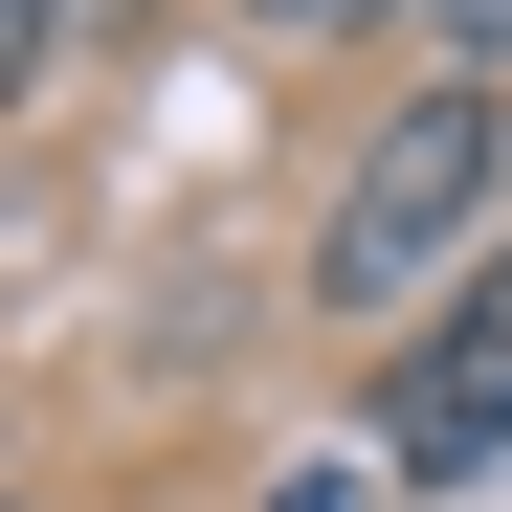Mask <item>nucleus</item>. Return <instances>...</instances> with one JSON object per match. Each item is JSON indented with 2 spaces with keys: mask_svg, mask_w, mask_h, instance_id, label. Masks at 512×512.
<instances>
[{
  "mask_svg": "<svg viewBox=\"0 0 512 512\" xmlns=\"http://www.w3.org/2000/svg\"><path fill=\"white\" fill-rule=\"evenodd\" d=\"M490 179H512V90H468V67H446V90H401V112H379V156L334 179V245H312V290H334V312L423 290V268L468 245V201H490Z\"/></svg>",
  "mask_w": 512,
  "mask_h": 512,
  "instance_id": "obj_1",
  "label": "nucleus"
},
{
  "mask_svg": "<svg viewBox=\"0 0 512 512\" xmlns=\"http://www.w3.org/2000/svg\"><path fill=\"white\" fill-rule=\"evenodd\" d=\"M379 468L401 490H468V468H512V245L423 312V357L379 379Z\"/></svg>",
  "mask_w": 512,
  "mask_h": 512,
  "instance_id": "obj_2",
  "label": "nucleus"
},
{
  "mask_svg": "<svg viewBox=\"0 0 512 512\" xmlns=\"http://www.w3.org/2000/svg\"><path fill=\"white\" fill-rule=\"evenodd\" d=\"M45 45H67V0H0V90H45Z\"/></svg>",
  "mask_w": 512,
  "mask_h": 512,
  "instance_id": "obj_3",
  "label": "nucleus"
},
{
  "mask_svg": "<svg viewBox=\"0 0 512 512\" xmlns=\"http://www.w3.org/2000/svg\"><path fill=\"white\" fill-rule=\"evenodd\" d=\"M446 45H468V90H490V67H512V0H446Z\"/></svg>",
  "mask_w": 512,
  "mask_h": 512,
  "instance_id": "obj_4",
  "label": "nucleus"
},
{
  "mask_svg": "<svg viewBox=\"0 0 512 512\" xmlns=\"http://www.w3.org/2000/svg\"><path fill=\"white\" fill-rule=\"evenodd\" d=\"M268 512H379V490H357V468H290V490H268Z\"/></svg>",
  "mask_w": 512,
  "mask_h": 512,
  "instance_id": "obj_5",
  "label": "nucleus"
},
{
  "mask_svg": "<svg viewBox=\"0 0 512 512\" xmlns=\"http://www.w3.org/2000/svg\"><path fill=\"white\" fill-rule=\"evenodd\" d=\"M268 23H357V0H268Z\"/></svg>",
  "mask_w": 512,
  "mask_h": 512,
  "instance_id": "obj_6",
  "label": "nucleus"
}]
</instances>
